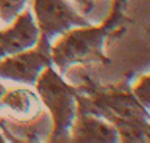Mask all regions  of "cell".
Wrapping results in <instances>:
<instances>
[]
</instances>
